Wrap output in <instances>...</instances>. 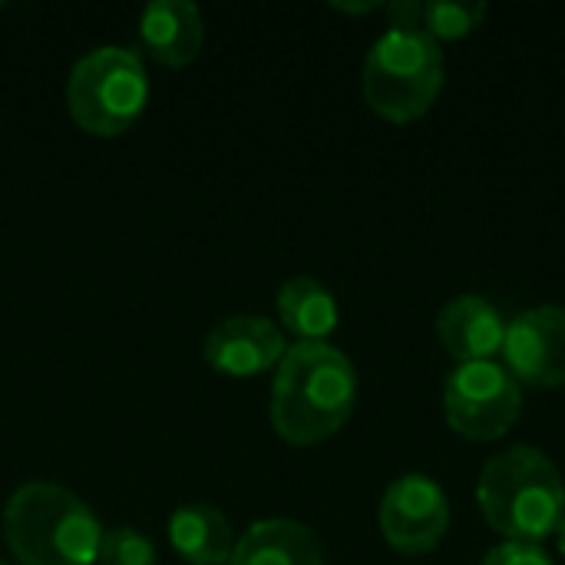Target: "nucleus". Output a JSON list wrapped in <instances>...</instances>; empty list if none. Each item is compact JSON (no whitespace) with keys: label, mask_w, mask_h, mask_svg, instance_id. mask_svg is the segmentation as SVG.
Masks as SVG:
<instances>
[{"label":"nucleus","mask_w":565,"mask_h":565,"mask_svg":"<svg viewBox=\"0 0 565 565\" xmlns=\"http://www.w3.org/2000/svg\"><path fill=\"white\" fill-rule=\"evenodd\" d=\"M358 404L354 364L328 341L288 344L271 381V427L291 447L334 437Z\"/></svg>","instance_id":"f257e3e1"},{"label":"nucleus","mask_w":565,"mask_h":565,"mask_svg":"<svg viewBox=\"0 0 565 565\" xmlns=\"http://www.w3.org/2000/svg\"><path fill=\"white\" fill-rule=\"evenodd\" d=\"M103 533L96 513L56 483H23L3 507V543L20 565H96Z\"/></svg>","instance_id":"f03ea898"},{"label":"nucleus","mask_w":565,"mask_h":565,"mask_svg":"<svg viewBox=\"0 0 565 565\" xmlns=\"http://www.w3.org/2000/svg\"><path fill=\"white\" fill-rule=\"evenodd\" d=\"M477 503L490 530L510 543H543L565 520V483L556 463L536 447L493 457L477 483Z\"/></svg>","instance_id":"7ed1b4c3"},{"label":"nucleus","mask_w":565,"mask_h":565,"mask_svg":"<svg viewBox=\"0 0 565 565\" xmlns=\"http://www.w3.org/2000/svg\"><path fill=\"white\" fill-rule=\"evenodd\" d=\"M444 89V53L417 26H391L364 60V99L387 122L420 119Z\"/></svg>","instance_id":"20e7f679"},{"label":"nucleus","mask_w":565,"mask_h":565,"mask_svg":"<svg viewBox=\"0 0 565 565\" xmlns=\"http://www.w3.org/2000/svg\"><path fill=\"white\" fill-rule=\"evenodd\" d=\"M149 103V76L136 50L96 46L70 70L66 106L73 122L99 139L126 132Z\"/></svg>","instance_id":"39448f33"},{"label":"nucleus","mask_w":565,"mask_h":565,"mask_svg":"<svg viewBox=\"0 0 565 565\" xmlns=\"http://www.w3.org/2000/svg\"><path fill=\"white\" fill-rule=\"evenodd\" d=\"M523 411L516 377L497 361L460 364L444 387V414L457 437L490 444L510 434Z\"/></svg>","instance_id":"423d86ee"},{"label":"nucleus","mask_w":565,"mask_h":565,"mask_svg":"<svg viewBox=\"0 0 565 565\" xmlns=\"http://www.w3.org/2000/svg\"><path fill=\"white\" fill-rule=\"evenodd\" d=\"M450 526V503L440 483L424 473L397 477L381 500V533L391 550L424 556L440 546Z\"/></svg>","instance_id":"0eeeda50"},{"label":"nucleus","mask_w":565,"mask_h":565,"mask_svg":"<svg viewBox=\"0 0 565 565\" xmlns=\"http://www.w3.org/2000/svg\"><path fill=\"white\" fill-rule=\"evenodd\" d=\"M503 367L516 384L565 387V308L543 305L507 324Z\"/></svg>","instance_id":"6e6552de"},{"label":"nucleus","mask_w":565,"mask_h":565,"mask_svg":"<svg viewBox=\"0 0 565 565\" xmlns=\"http://www.w3.org/2000/svg\"><path fill=\"white\" fill-rule=\"evenodd\" d=\"M288 344L275 321L262 315H232L205 334L202 358L225 377H258L275 371Z\"/></svg>","instance_id":"1a4fd4ad"},{"label":"nucleus","mask_w":565,"mask_h":565,"mask_svg":"<svg viewBox=\"0 0 565 565\" xmlns=\"http://www.w3.org/2000/svg\"><path fill=\"white\" fill-rule=\"evenodd\" d=\"M437 338L460 364L493 361L503 354L507 321L497 305L480 295H460L437 315Z\"/></svg>","instance_id":"9d476101"},{"label":"nucleus","mask_w":565,"mask_h":565,"mask_svg":"<svg viewBox=\"0 0 565 565\" xmlns=\"http://www.w3.org/2000/svg\"><path fill=\"white\" fill-rule=\"evenodd\" d=\"M139 36L156 63L179 70L199 56L205 23L199 7L189 0H152L139 17Z\"/></svg>","instance_id":"9b49d317"},{"label":"nucleus","mask_w":565,"mask_h":565,"mask_svg":"<svg viewBox=\"0 0 565 565\" xmlns=\"http://www.w3.org/2000/svg\"><path fill=\"white\" fill-rule=\"evenodd\" d=\"M228 565H324V553L305 523L262 520L235 540Z\"/></svg>","instance_id":"f8f14e48"},{"label":"nucleus","mask_w":565,"mask_h":565,"mask_svg":"<svg viewBox=\"0 0 565 565\" xmlns=\"http://www.w3.org/2000/svg\"><path fill=\"white\" fill-rule=\"evenodd\" d=\"M169 543L189 565H228L235 550L232 523L209 503H185L169 520Z\"/></svg>","instance_id":"ddd939ff"},{"label":"nucleus","mask_w":565,"mask_h":565,"mask_svg":"<svg viewBox=\"0 0 565 565\" xmlns=\"http://www.w3.org/2000/svg\"><path fill=\"white\" fill-rule=\"evenodd\" d=\"M278 318L298 341H328L338 328V301L315 278H291L278 291Z\"/></svg>","instance_id":"4468645a"},{"label":"nucleus","mask_w":565,"mask_h":565,"mask_svg":"<svg viewBox=\"0 0 565 565\" xmlns=\"http://www.w3.org/2000/svg\"><path fill=\"white\" fill-rule=\"evenodd\" d=\"M483 17H487L483 3H454V0L420 3V30L437 43L470 36L483 23Z\"/></svg>","instance_id":"2eb2a0df"},{"label":"nucleus","mask_w":565,"mask_h":565,"mask_svg":"<svg viewBox=\"0 0 565 565\" xmlns=\"http://www.w3.org/2000/svg\"><path fill=\"white\" fill-rule=\"evenodd\" d=\"M96 565H156V546L132 526H116L103 533Z\"/></svg>","instance_id":"dca6fc26"},{"label":"nucleus","mask_w":565,"mask_h":565,"mask_svg":"<svg viewBox=\"0 0 565 565\" xmlns=\"http://www.w3.org/2000/svg\"><path fill=\"white\" fill-rule=\"evenodd\" d=\"M480 565H553V559L536 543H503L490 550Z\"/></svg>","instance_id":"f3484780"},{"label":"nucleus","mask_w":565,"mask_h":565,"mask_svg":"<svg viewBox=\"0 0 565 565\" xmlns=\"http://www.w3.org/2000/svg\"><path fill=\"white\" fill-rule=\"evenodd\" d=\"M334 10H341V13H374V10H381V3H334Z\"/></svg>","instance_id":"a211bd4d"},{"label":"nucleus","mask_w":565,"mask_h":565,"mask_svg":"<svg viewBox=\"0 0 565 565\" xmlns=\"http://www.w3.org/2000/svg\"><path fill=\"white\" fill-rule=\"evenodd\" d=\"M556 540H559V553L565 556V520H563V526L556 530Z\"/></svg>","instance_id":"6ab92c4d"},{"label":"nucleus","mask_w":565,"mask_h":565,"mask_svg":"<svg viewBox=\"0 0 565 565\" xmlns=\"http://www.w3.org/2000/svg\"><path fill=\"white\" fill-rule=\"evenodd\" d=\"M0 565H7V563H0Z\"/></svg>","instance_id":"aec40b11"},{"label":"nucleus","mask_w":565,"mask_h":565,"mask_svg":"<svg viewBox=\"0 0 565 565\" xmlns=\"http://www.w3.org/2000/svg\"><path fill=\"white\" fill-rule=\"evenodd\" d=\"M0 10H3V7H0Z\"/></svg>","instance_id":"412c9836"}]
</instances>
